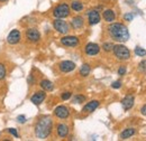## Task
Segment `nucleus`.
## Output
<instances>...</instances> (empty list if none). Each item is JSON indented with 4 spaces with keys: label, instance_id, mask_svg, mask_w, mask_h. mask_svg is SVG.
<instances>
[{
    "label": "nucleus",
    "instance_id": "1",
    "mask_svg": "<svg viewBox=\"0 0 146 141\" xmlns=\"http://www.w3.org/2000/svg\"><path fill=\"white\" fill-rule=\"evenodd\" d=\"M108 32L110 37L116 42L125 43L129 39L128 28L120 22H111V25L108 27Z\"/></svg>",
    "mask_w": 146,
    "mask_h": 141
},
{
    "label": "nucleus",
    "instance_id": "2",
    "mask_svg": "<svg viewBox=\"0 0 146 141\" xmlns=\"http://www.w3.org/2000/svg\"><path fill=\"white\" fill-rule=\"evenodd\" d=\"M53 128V120L50 117H43L37 121L35 125V134L38 139H46Z\"/></svg>",
    "mask_w": 146,
    "mask_h": 141
},
{
    "label": "nucleus",
    "instance_id": "3",
    "mask_svg": "<svg viewBox=\"0 0 146 141\" xmlns=\"http://www.w3.org/2000/svg\"><path fill=\"white\" fill-rule=\"evenodd\" d=\"M112 51H113L115 56L119 61H128L130 58V51L128 49L125 45H121V44L113 45Z\"/></svg>",
    "mask_w": 146,
    "mask_h": 141
},
{
    "label": "nucleus",
    "instance_id": "4",
    "mask_svg": "<svg viewBox=\"0 0 146 141\" xmlns=\"http://www.w3.org/2000/svg\"><path fill=\"white\" fill-rule=\"evenodd\" d=\"M70 15V7L68 3H60L57 5L53 10V16L55 18H66Z\"/></svg>",
    "mask_w": 146,
    "mask_h": 141
},
{
    "label": "nucleus",
    "instance_id": "5",
    "mask_svg": "<svg viewBox=\"0 0 146 141\" xmlns=\"http://www.w3.org/2000/svg\"><path fill=\"white\" fill-rule=\"evenodd\" d=\"M53 26H54L55 30H57L58 33L64 34V35L68 34L69 30H70L69 24H68L65 20H63L62 18H56L54 21H53Z\"/></svg>",
    "mask_w": 146,
    "mask_h": 141
},
{
    "label": "nucleus",
    "instance_id": "6",
    "mask_svg": "<svg viewBox=\"0 0 146 141\" xmlns=\"http://www.w3.org/2000/svg\"><path fill=\"white\" fill-rule=\"evenodd\" d=\"M61 44L66 47H76L80 44V40L76 36H64L61 38Z\"/></svg>",
    "mask_w": 146,
    "mask_h": 141
},
{
    "label": "nucleus",
    "instance_id": "7",
    "mask_svg": "<svg viewBox=\"0 0 146 141\" xmlns=\"http://www.w3.org/2000/svg\"><path fill=\"white\" fill-rule=\"evenodd\" d=\"M54 114L58 118V119L64 120V119H68V118L70 117V111H69V109H68L66 106L58 105L55 107Z\"/></svg>",
    "mask_w": 146,
    "mask_h": 141
},
{
    "label": "nucleus",
    "instance_id": "8",
    "mask_svg": "<svg viewBox=\"0 0 146 141\" xmlns=\"http://www.w3.org/2000/svg\"><path fill=\"white\" fill-rule=\"evenodd\" d=\"M21 39V35H20V32L18 29H14L9 33V35L7 36V43L10 44V45H16L18 44Z\"/></svg>",
    "mask_w": 146,
    "mask_h": 141
},
{
    "label": "nucleus",
    "instance_id": "9",
    "mask_svg": "<svg viewBox=\"0 0 146 141\" xmlns=\"http://www.w3.org/2000/svg\"><path fill=\"white\" fill-rule=\"evenodd\" d=\"M46 99V93L45 91H38L36 93H34L32 96H31V102L35 105H39L44 102V100Z\"/></svg>",
    "mask_w": 146,
    "mask_h": 141
},
{
    "label": "nucleus",
    "instance_id": "10",
    "mask_svg": "<svg viewBox=\"0 0 146 141\" xmlns=\"http://www.w3.org/2000/svg\"><path fill=\"white\" fill-rule=\"evenodd\" d=\"M100 48L101 47L96 43H88L86 45V47H84V53L87 55H89V56H94V55L99 54Z\"/></svg>",
    "mask_w": 146,
    "mask_h": 141
},
{
    "label": "nucleus",
    "instance_id": "11",
    "mask_svg": "<svg viewBox=\"0 0 146 141\" xmlns=\"http://www.w3.org/2000/svg\"><path fill=\"white\" fill-rule=\"evenodd\" d=\"M26 38L28 39V42L37 43L40 39V34L35 28H29V29L26 30Z\"/></svg>",
    "mask_w": 146,
    "mask_h": 141
},
{
    "label": "nucleus",
    "instance_id": "12",
    "mask_svg": "<svg viewBox=\"0 0 146 141\" xmlns=\"http://www.w3.org/2000/svg\"><path fill=\"white\" fill-rule=\"evenodd\" d=\"M76 65L72 61H63L60 63V70L63 73H70L75 70Z\"/></svg>",
    "mask_w": 146,
    "mask_h": 141
},
{
    "label": "nucleus",
    "instance_id": "13",
    "mask_svg": "<svg viewBox=\"0 0 146 141\" xmlns=\"http://www.w3.org/2000/svg\"><path fill=\"white\" fill-rule=\"evenodd\" d=\"M100 14L97 9H93V10H90L88 11V20H89V24L90 25H97L100 22Z\"/></svg>",
    "mask_w": 146,
    "mask_h": 141
},
{
    "label": "nucleus",
    "instance_id": "14",
    "mask_svg": "<svg viewBox=\"0 0 146 141\" xmlns=\"http://www.w3.org/2000/svg\"><path fill=\"white\" fill-rule=\"evenodd\" d=\"M100 105V102L98 101V100H92L90 102H88L86 105L83 106V109H82V111L84 112V113H92L93 111H96L98 107Z\"/></svg>",
    "mask_w": 146,
    "mask_h": 141
},
{
    "label": "nucleus",
    "instance_id": "15",
    "mask_svg": "<svg viewBox=\"0 0 146 141\" xmlns=\"http://www.w3.org/2000/svg\"><path fill=\"white\" fill-rule=\"evenodd\" d=\"M134 102H135L134 96H131V95H126V96L121 100V105H123L125 111H128V110H130V109L134 106Z\"/></svg>",
    "mask_w": 146,
    "mask_h": 141
},
{
    "label": "nucleus",
    "instance_id": "16",
    "mask_svg": "<svg viewBox=\"0 0 146 141\" xmlns=\"http://www.w3.org/2000/svg\"><path fill=\"white\" fill-rule=\"evenodd\" d=\"M56 132H57V136H58L60 138H65V137L69 134V127L64 123L57 124V127H56Z\"/></svg>",
    "mask_w": 146,
    "mask_h": 141
},
{
    "label": "nucleus",
    "instance_id": "17",
    "mask_svg": "<svg viewBox=\"0 0 146 141\" xmlns=\"http://www.w3.org/2000/svg\"><path fill=\"white\" fill-rule=\"evenodd\" d=\"M71 25H72L73 29H80V28L83 27L84 20H83V18L81 17V16H75L71 20Z\"/></svg>",
    "mask_w": 146,
    "mask_h": 141
},
{
    "label": "nucleus",
    "instance_id": "18",
    "mask_svg": "<svg viewBox=\"0 0 146 141\" xmlns=\"http://www.w3.org/2000/svg\"><path fill=\"white\" fill-rule=\"evenodd\" d=\"M102 17H104V19H105L107 22H110V24H111V22L115 21V19H116V14H115V11H113L112 9H107V10L104 11Z\"/></svg>",
    "mask_w": 146,
    "mask_h": 141
},
{
    "label": "nucleus",
    "instance_id": "19",
    "mask_svg": "<svg viewBox=\"0 0 146 141\" xmlns=\"http://www.w3.org/2000/svg\"><path fill=\"white\" fill-rule=\"evenodd\" d=\"M135 133H136V130H135L134 128H127V129H125V130L120 133V139H123V140L128 139V138L133 137Z\"/></svg>",
    "mask_w": 146,
    "mask_h": 141
},
{
    "label": "nucleus",
    "instance_id": "20",
    "mask_svg": "<svg viewBox=\"0 0 146 141\" xmlns=\"http://www.w3.org/2000/svg\"><path fill=\"white\" fill-rule=\"evenodd\" d=\"M39 85H40V88H43L44 91H48V92H51V91L54 90L53 83H52L51 81H48V80H43V81H40Z\"/></svg>",
    "mask_w": 146,
    "mask_h": 141
},
{
    "label": "nucleus",
    "instance_id": "21",
    "mask_svg": "<svg viewBox=\"0 0 146 141\" xmlns=\"http://www.w3.org/2000/svg\"><path fill=\"white\" fill-rule=\"evenodd\" d=\"M90 72H91L90 65H89V64H83V65L81 66V69H80V75L83 76V77H87V76L90 74Z\"/></svg>",
    "mask_w": 146,
    "mask_h": 141
},
{
    "label": "nucleus",
    "instance_id": "22",
    "mask_svg": "<svg viewBox=\"0 0 146 141\" xmlns=\"http://www.w3.org/2000/svg\"><path fill=\"white\" fill-rule=\"evenodd\" d=\"M71 8H72L74 11H81L83 9V3L81 1L74 0V1H72V3H71Z\"/></svg>",
    "mask_w": 146,
    "mask_h": 141
},
{
    "label": "nucleus",
    "instance_id": "23",
    "mask_svg": "<svg viewBox=\"0 0 146 141\" xmlns=\"http://www.w3.org/2000/svg\"><path fill=\"white\" fill-rule=\"evenodd\" d=\"M72 102L73 103H78V104L83 103V102H86V96L84 95H81V94H78V95H75L73 98Z\"/></svg>",
    "mask_w": 146,
    "mask_h": 141
},
{
    "label": "nucleus",
    "instance_id": "24",
    "mask_svg": "<svg viewBox=\"0 0 146 141\" xmlns=\"http://www.w3.org/2000/svg\"><path fill=\"white\" fill-rule=\"evenodd\" d=\"M6 74H7L6 66H5L2 63H0V81L5 80V77H6Z\"/></svg>",
    "mask_w": 146,
    "mask_h": 141
},
{
    "label": "nucleus",
    "instance_id": "25",
    "mask_svg": "<svg viewBox=\"0 0 146 141\" xmlns=\"http://www.w3.org/2000/svg\"><path fill=\"white\" fill-rule=\"evenodd\" d=\"M135 54L137 55V56H141V57H144L146 55V51L144 48H142V47H139V46H137L136 48H135Z\"/></svg>",
    "mask_w": 146,
    "mask_h": 141
},
{
    "label": "nucleus",
    "instance_id": "26",
    "mask_svg": "<svg viewBox=\"0 0 146 141\" xmlns=\"http://www.w3.org/2000/svg\"><path fill=\"white\" fill-rule=\"evenodd\" d=\"M112 48H113V44H112V43H105V44L102 45V49H104L105 52H111Z\"/></svg>",
    "mask_w": 146,
    "mask_h": 141
},
{
    "label": "nucleus",
    "instance_id": "27",
    "mask_svg": "<svg viewBox=\"0 0 146 141\" xmlns=\"http://www.w3.org/2000/svg\"><path fill=\"white\" fill-rule=\"evenodd\" d=\"M138 69L141 72H143V73H146V59L144 61H142L141 63H139V65H138Z\"/></svg>",
    "mask_w": 146,
    "mask_h": 141
},
{
    "label": "nucleus",
    "instance_id": "28",
    "mask_svg": "<svg viewBox=\"0 0 146 141\" xmlns=\"http://www.w3.org/2000/svg\"><path fill=\"white\" fill-rule=\"evenodd\" d=\"M71 96H72V93L71 92H64V93H62V100H64V101L69 100Z\"/></svg>",
    "mask_w": 146,
    "mask_h": 141
},
{
    "label": "nucleus",
    "instance_id": "29",
    "mask_svg": "<svg viewBox=\"0 0 146 141\" xmlns=\"http://www.w3.org/2000/svg\"><path fill=\"white\" fill-rule=\"evenodd\" d=\"M8 132H9V133H11L15 138H19V134H18V132H17V130H16V129H14V128H9V129H8Z\"/></svg>",
    "mask_w": 146,
    "mask_h": 141
},
{
    "label": "nucleus",
    "instance_id": "30",
    "mask_svg": "<svg viewBox=\"0 0 146 141\" xmlns=\"http://www.w3.org/2000/svg\"><path fill=\"white\" fill-rule=\"evenodd\" d=\"M126 66H120L119 69H118V75H120V76H123V75H125L126 74Z\"/></svg>",
    "mask_w": 146,
    "mask_h": 141
},
{
    "label": "nucleus",
    "instance_id": "31",
    "mask_svg": "<svg viewBox=\"0 0 146 141\" xmlns=\"http://www.w3.org/2000/svg\"><path fill=\"white\" fill-rule=\"evenodd\" d=\"M111 88H121V82H120V81H115V82L111 84Z\"/></svg>",
    "mask_w": 146,
    "mask_h": 141
},
{
    "label": "nucleus",
    "instance_id": "32",
    "mask_svg": "<svg viewBox=\"0 0 146 141\" xmlns=\"http://www.w3.org/2000/svg\"><path fill=\"white\" fill-rule=\"evenodd\" d=\"M124 18H125V20H126V21H131V20H133V18H134V15L129 13V14H126V15L124 16Z\"/></svg>",
    "mask_w": 146,
    "mask_h": 141
},
{
    "label": "nucleus",
    "instance_id": "33",
    "mask_svg": "<svg viewBox=\"0 0 146 141\" xmlns=\"http://www.w3.org/2000/svg\"><path fill=\"white\" fill-rule=\"evenodd\" d=\"M17 120H18L19 123H25L26 122V117L25 115H18L17 117Z\"/></svg>",
    "mask_w": 146,
    "mask_h": 141
},
{
    "label": "nucleus",
    "instance_id": "34",
    "mask_svg": "<svg viewBox=\"0 0 146 141\" xmlns=\"http://www.w3.org/2000/svg\"><path fill=\"white\" fill-rule=\"evenodd\" d=\"M141 113H142L143 115H145V117H146V104L142 106V109H141Z\"/></svg>",
    "mask_w": 146,
    "mask_h": 141
},
{
    "label": "nucleus",
    "instance_id": "35",
    "mask_svg": "<svg viewBox=\"0 0 146 141\" xmlns=\"http://www.w3.org/2000/svg\"><path fill=\"white\" fill-rule=\"evenodd\" d=\"M7 0H0V2H6Z\"/></svg>",
    "mask_w": 146,
    "mask_h": 141
}]
</instances>
